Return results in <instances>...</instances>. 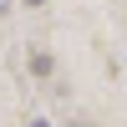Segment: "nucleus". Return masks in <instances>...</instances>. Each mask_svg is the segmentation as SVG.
<instances>
[{
	"instance_id": "nucleus-1",
	"label": "nucleus",
	"mask_w": 127,
	"mask_h": 127,
	"mask_svg": "<svg viewBox=\"0 0 127 127\" xmlns=\"http://www.w3.org/2000/svg\"><path fill=\"white\" fill-rule=\"evenodd\" d=\"M20 5H31V10H36V5H46V0H20Z\"/></svg>"
},
{
	"instance_id": "nucleus-2",
	"label": "nucleus",
	"mask_w": 127,
	"mask_h": 127,
	"mask_svg": "<svg viewBox=\"0 0 127 127\" xmlns=\"http://www.w3.org/2000/svg\"><path fill=\"white\" fill-rule=\"evenodd\" d=\"M31 127H51V122H31Z\"/></svg>"
}]
</instances>
